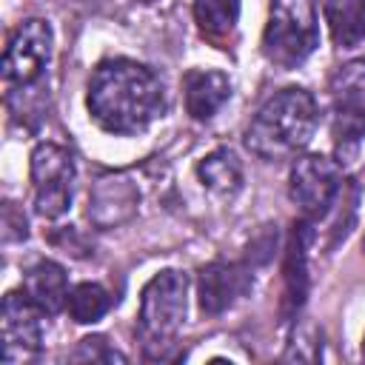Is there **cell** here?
Masks as SVG:
<instances>
[{"mask_svg": "<svg viewBox=\"0 0 365 365\" xmlns=\"http://www.w3.org/2000/svg\"><path fill=\"white\" fill-rule=\"evenodd\" d=\"M182 94L194 120H211L231 97V77L220 68H191L182 77Z\"/></svg>", "mask_w": 365, "mask_h": 365, "instance_id": "cell-11", "label": "cell"}, {"mask_svg": "<svg viewBox=\"0 0 365 365\" xmlns=\"http://www.w3.org/2000/svg\"><path fill=\"white\" fill-rule=\"evenodd\" d=\"M194 20L208 40H225L240 20V0H194Z\"/></svg>", "mask_w": 365, "mask_h": 365, "instance_id": "cell-16", "label": "cell"}, {"mask_svg": "<svg viewBox=\"0 0 365 365\" xmlns=\"http://www.w3.org/2000/svg\"><path fill=\"white\" fill-rule=\"evenodd\" d=\"M342 194V168L325 154H299L288 174V197L299 205L305 220L325 217Z\"/></svg>", "mask_w": 365, "mask_h": 365, "instance_id": "cell-7", "label": "cell"}, {"mask_svg": "<svg viewBox=\"0 0 365 365\" xmlns=\"http://www.w3.org/2000/svg\"><path fill=\"white\" fill-rule=\"evenodd\" d=\"M86 108L91 120L120 137L143 134L165 111V91L160 77L128 57L103 60L86 88Z\"/></svg>", "mask_w": 365, "mask_h": 365, "instance_id": "cell-1", "label": "cell"}, {"mask_svg": "<svg viewBox=\"0 0 365 365\" xmlns=\"http://www.w3.org/2000/svg\"><path fill=\"white\" fill-rule=\"evenodd\" d=\"M23 291L29 294V299L43 311V314H57L66 308L68 299V279H66V268L54 259H40L26 271L23 279Z\"/></svg>", "mask_w": 365, "mask_h": 365, "instance_id": "cell-12", "label": "cell"}, {"mask_svg": "<svg viewBox=\"0 0 365 365\" xmlns=\"http://www.w3.org/2000/svg\"><path fill=\"white\" fill-rule=\"evenodd\" d=\"M108 308H111V294L100 282H80L68 291V299H66L68 317L80 325H91L103 319Z\"/></svg>", "mask_w": 365, "mask_h": 365, "instance_id": "cell-17", "label": "cell"}, {"mask_svg": "<svg viewBox=\"0 0 365 365\" xmlns=\"http://www.w3.org/2000/svg\"><path fill=\"white\" fill-rule=\"evenodd\" d=\"M197 177L202 188H208L214 197L231 200L242 188V165L231 148H214L197 163Z\"/></svg>", "mask_w": 365, "mask_h": 365, "instance_id": "cell-13", "label": "cell"}, {"mask_svg": "<svg viewBox=\"0 0 365 365\" xmlns=\"http://www.w3.org/2000/svg\"><path fill=\"white\" fill-rule=\"evenodd\" d=\"M362 251H365V240H362Z\"/></svg>", "mask_w": 365, "mask_h": 365, "instance_id": "cell-20", "label": "cell"}, {"mask_svg": "<svg viewBox=\"0 0 365 365\" xmlns=\"http://www.w3.org/2000/svg\"><path fill=\"white\" fill-rule=\"evenodd\" d=\"M188 311V277L177 268H165L154 274L140 297V336L148 356H165V345H171Z\"/></svg>", "mask_w": 365, "mask_h": 365, "instance_id": "cell-4", "label": "cell"}, {"mask_svg": "<svg viewBox=\"0 0 365 365\" xmlns=\"http://www.w3.org/2000/svg\"><path fill=\"white\" fill-rule=\"evenodd\" d=\"M319 108L311 91L288 86L268 97L245 128V145L265 163L297 157L314 137Z\"/></svg>", "mask_w": 365, "mask_h": 365, "instance_id": "cell-2", "label": "cell"}, {"mask_svg": "<svg viewBox=\"0 0 365 365\" xmlns=\"http://www.w3.org/2000/svg\"><path fill=\"white\" fill-rule=\"evenodd\" d=\"M362 356H365V336H362Z\"/></svg>", "mask_w": 365, "mask_h": 365, "instance_id": "cell-19", "label": "cell"}, {"mask_svg": "<svg viewBox=\"0 0 365 365\" xmlns=\"http://www.w3.org/2000/svg\"><path fill=\"white\" fill-rule=\"evenodd\" d=\"M319 46L314 0H274L262 29V54L277 68L302 66Z\"/></svg>", "mask_w": 365, "mask_h": 365, "instance_id": "cell-3", "label": "cell"}, {"mask_svg": "<svg viewBox=\"0 0 365 365\" xmlns=\"http://www.w3.org/2000/svg\"><path fill=\"white\" fill-rule=\"evenodd\" d=\"M248 288H251V271L240 262L214 259L202 265L197 277V297L205 314H222L240 297H245Z\"/></svg>", "mask_w": 365, "mask_h": 365, "instance_id": "cell-10", "label": "cell"}, {"mask_svg": "<svg viewBox=\"0 0 365 365\" xmlns=\"http://www.w3.org/2000/svg\"><path fill=\"white\" fill-rule=\"evenodd\" d=\"M31 188L34 211L46 220H57L71 205L74 160L57 143H37L31 151Z\"/></svg>", "mask_w": 365, "mask_h": 365, "instance_id": "cell-6", "label": "cell"}, {"mask_svg": "<svg viewBox=\"0 0 365 365\" xmlns=\"http://www.w3.org/2000/svg\"><path fill=\"white\" fill-rule=\"evenodd\" d=\"M74 359H91V362H125V356L120 351H114L108 345L106 336H86L80 339V348L74 351Z\"/></svg>", "mask_w": 365, "mask_h": 365, "instance_id": "cell-18", "label": "cell"}, {"mask_svg": "<svg viewBox=\"0 0 365 365\" xmlns=\"http://www.w3.org/2000/svg\"><path fill=\"white\" fill-rule=\"evenodd\" d=\"M54 51V34L51 26L40 17L23 20L3 51V77L11 86H31L43 77L48 60Z\"/></svg>", "mask_w": 365, "mask_h": 365, "instance_id": "cell-8", "label": "cell"}, {"mask_svg": "<svg viewBox=\"0 0 365 365\" xmlns=\"http://www.w3.org/2000/svg\"><path fill=\"white\" fill-rule=\"evenodd\" d=\"M3 359L11 365L14 356L37 354L43 348V311L29 299L26 291H9L0 305Z\"/></svg>", "mask_w": 365, "mask_h": 365, "instance_id": "cell-9", "label": "cell"}, {"mask_svg": "<svg viewBox=\"0 0 365 365\" xmlns=\"http://www.w3.org/2000/svg\"><path fill=\"white\" fill-rule=\"evenodd\" d=\"M311 242V220H299L294 222L291 231V242H288V259H285V302H282V314L288 317L291 311H297L305 299V288H308V277H305V248Z\"/></svg>", "mask_w": 365, "mask_h": 365, "instance_id": "cell-14", "label": "cell"}, {"mask_svg": "<svg viewBox=\"0 0 365 365\" xmlns=\"http://www.w3.org/2000/svg\"><path fill=\"white\" fill-rule=\"evenodd\" d=\"M331 134L339 154H348L365 137V60L342 63L328 83Z\"/></svg>", "mask_w": 365, "mask_h": 365, "instance_id": "cell-5", "label": "cell"}, {"mask_svg": "<svg viewBox=\"0 0 365 365\" xmlns=\"http://www.w3.org/2000/svg\"><path fill=\"white\" fill-rule=\"evenodd\" d=\"M325 23L339 48H356L365 40V0H325Z\"/></svg>", "mask_w": 365, "mask_h": 365, "instance_id": "cell-15", "label": "cell"}]
</instances>
